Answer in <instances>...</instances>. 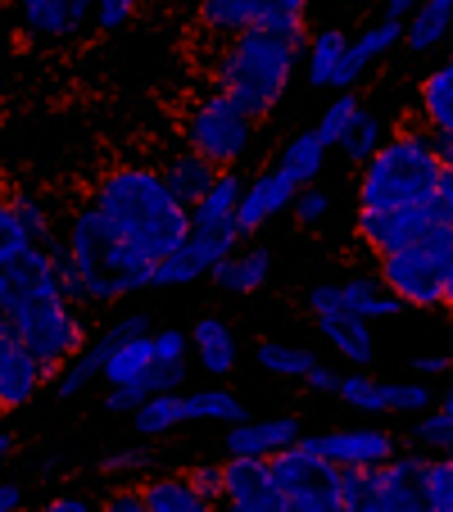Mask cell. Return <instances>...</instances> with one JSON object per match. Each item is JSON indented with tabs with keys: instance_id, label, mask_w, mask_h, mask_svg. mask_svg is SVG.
Instances as JSON below:
<instances>
[{
	"instance_id": "cell-19",
	"label": "cell",
	"mask_w": 453,
	"mask_h": 512,
	"mask_svg": "<svg viewBox=\"0 0 453 512\" xmlns=\"http://www.w3.org/2000/svg\"><path fill=\"white\" fill-rule=\"evenodd\" d=\"M50 386V372L41 368L37 358L19 345V336L0 349V417L23 413L37 404V395Z\"/></svg>"
},
{
	"instance_id": "cell-44",
	"label": "cell",
	"mask_w": 453,
	"mask_h": 512,
	"mask_svg": "<svg viewBox=\"0 0 453 512\" xmlns=\"http://www.w3.org/2000/svg\"><path fill=\"white\" fill-rule=\"evenodd\" d=\"M426 490H431L435 512H453V454L426 458Z\"/></svg>"
},
{
	"instance_id": "cell-27",
	"label": "cell",
	"mask_w": 453,
	"mask_h": 512,
	"mask_svg": "<svg viewBox=\"0 0 453 512\" xmlns=\"http://www.w3.org/2000/svg\"><path fill=\"white\" fill-rule=\"evenodd\" d=\"M349 32L345 28H313L309 50H304V82L313 91H336V78L345 68Z\"/></svg>"
},
{
	"instance_id": "cell-2",
	"label": "cell",
	"mask_w": 453,
	"mask_h": 512,
	"mask_svg": "<svg viewBox=\"0 0 453 512\" xmlns=\"http://www.w3.org/2000/svg\"><path fill=\"white\" fill-rule=\"evenodd\" d=\"M109 223L150 263L173 259L191 236V209L168 191L164 173L150 164H114L96 177L87 195Z\"/></svg>"
},
{
	"instance_id": "cell-62",
	"label": "cell",
	"mask_w": 453,
	"mask_h": 512,
	"mask_svg": "<svg viewBox=\"0 0 453 512\" xmlns=\"http://www.w3.org/2000/svg\"><path fill=\"white\" fill-rule=\"evenodd\" d=\"M23 512H28V508H23ZM32 512H37V508H32Z\"/></svg>"
},
{
	"instance_id": "cell-48",
	"label": "cell",
	"mask_w": 453,
	"mask_h": 512,
	"mask_svg": "<svg viewBox=\"0 0 453 512\" xmlns=\"http://www.w3.org/2000/svg\"><path fill=\"white\" fill-rule=\"evenodd\" d=\"M136 19V0H100L96 5V28L100 32H118Z\"/></svg>"
},
{
	"instance_id": "cell-47",
	"label": "cell",
	"mask_w": 453,
	"mask_h": 512,
	"mask_svg": "<svg viewBox=\"0 0 453 512\" xmlns=\"http://www.w3.org/2000/svg\"><path fill=\"white\" fill-rule=\"evenodd\" d=\"M304 309H309V318L336 313L340 309V281H313V286L304 290Z\"/></svg>"
},
{
	"instance_id": "cell-52",
	"label": "cell",
	"mask_w": 453,
	"mask_h": 512,
	"mask_svg": "<svg viewBox=\"0 0 453 512\" xmlns=\"http://www.w3.org/2000/svg\"><path fill=\"white\" fill-rule=\"evenodd\" d=\"M37 512H100V508L91 499H82V494L68 490V494H55V499H46Z\"/></svg>"
},
{
	"instance_id": "cell-37",
	"label": "cell",
	"mask_w": 453,
	"mask_h": 512,
	"mask_svg": "<svg viewBox=\"0 0 453 512\" xmlns=\"http://www.w3.org/2000/svg\"><path fill=\"white\" fill-rule=\"evenodd\" d=\"M155 467V449L150 445H123V449H109V454L96 458V472L109 476L118 485H141Z\"/></svg>"
},
{
	"instance_id": "cell-58",
	"label": "cell",
	"mask_w": 453,
	"mask_h": 512,
	"mask_svg": "<svg viewBox=\"0 0 453 512\" xmlns=\"http://www.w3.org/2000/svg\"><path fill=\"white\" fill-rule=\"evenodd\" d=\"M444 309H449V318H453V277H449V290H444Z\"/></svg>"
},
{
	"instance_id": "cell-21",
	"label": "cell",
	"mask_w": 453,
	"mask_h": 512,
	"mask_svg": "<svg viewBox=\"0 0 453 512\" xmlns=\"http://www.w3.org/2000/svg\"><path fill=\"white\" fill-rule=\"evenodd\" d=\"M313 327H318V336L327 340V349L340 358V363H345V368L367 372L376 363V336H372V327H367L363 318L336 309V313H322V318H313Z\"/></svg>"
},
{
	"instance_id": "cell-13",
	"label": "cell",
	"mask_w": 453,
	"mask_h": 512,
	"mask_svg": "<svg viewBox=\"0 0 453 512\" xmlns=\"http://www.w3.org/2000/svg\"><path fill=\"white\" fill-rule=\"evenodd\" d=\"M241 245L245 241L236 227L232 232H191L173 259L155 263V290H177V286H191V281H200V277H213Z\"/></svg>"
},
{
	"instance_id": "cell-20",
	"label": "cell",
	"mask_w": 453,
	"mask_h": 512,
	"mask_svg": "<svg viewBox=\"0 0 453 512\" xmlns=\"http://www.w3.org/2000/svg\"><path fill=\"white\" fill-rule=\"evenodd\" d=\"M19 23L32 37L73 41L87 23H96V5H91V0H23Z\"/></svg>"
},
{
	"instance_id": "cell-60",
	"label": "cell",
	"mask_w": 453,
	"mask_h": 512,
	"mask_svg": "<svg viewBox=\"0 0 453 512\" xmlns=\"http://www.w3.org/2000/svg\"><path fill=\"white\" fill-rule=\"evenodd\" d=\"M449 68H453V46H449Z\"/></svg>"
},
{
	"instance_id": "cell-25",
	"label": "cell",
	"mask_w": 453,
	"mask_h": 512,
	"mask_svg": "<svg viewBox=\"0 0 453 512\" xmlns=\"http://www.w3.org/2000/svg\"><path fill=\"white\" fill-rule=\"evenodd\" d=\"M245 173L241 168H227L218 177L209 195L191 209V232H232L236 227V213H241V200H245Z\"/></svg>"
},
{
	"instance_id": "cell-29",
	"label": "cell",
	"mask_w": 453,
	"mask_h": 512,
	"mask_svg": "<svg viewBox=\"0 0 453 512\" xmlns=\"http://www.w3.org/2000/svg\"><path fill=\"white\" fill-rule=\"evenodd\" d=\"M417 114H422V127L431 136L453 141V68L449 64L431 68L417 82Z\"/></svg>"
},
{
	"instance_id": "cell-56",
	"label": "cell",
	"mask_w": 453,
	"mask_h": 512,
	"mask_svg": "<svg viewBox=\"0 0 453 512\" xmlns=\"http://www.w3.org/2000/svg\"><path fill=\"white\" fill-rule=\"evenodd\" d=\"M14 449H19V435H14L10 426H0V467L14 458Z\"/></svg>"
},
{
	"instance_id": "cell-54",
	"label": "cell",
	"mask_w": 453,
	"mask_h": 512,
	"mask_svg": "<svg viewBox=\"0 0 453 512\" xmlns=\"http://www.w3.org/2000/svg\"><path fill=\"white\" fill-rule=\"evenodd\" d=\"M0 512H23V481H0Z\"/></svg>"
},
{
	"instance_id": "cell-46",
	"label": "cell",
	"mask_w": 453,
	"mask_h": 512,
	"mask_svg": "<svg viewBox=\"0 0 453 512\" xmlns=\"http://www.w3.org/2000/svg\"><path fill=\"white\" fill-rule=\"evenodd\" d=\"M182 476L191 481V490L200 494V499H209L213 508H222V463L218 458H200V463H191V467H182Z\"/></svg>"
},
{
	"instance_id": "cell-8",
	"label": "cell",
	"mask_w": 453,
	"mask_h": 512,
	"mask_svg": "<svg viewBox=\"0 0 453 512\" xmlns=\"http://www.w3.org/2000/svg\"><path fill=\"white\" fill-rule=\"evenodd\" d=\"M340 512H435L426 490V458L399 454L376 472H345Z\"/></svg>"
},
{
	"instance_id": "cell-26",
	"label": "cell",
	"mask_w": 453,
	"mask_h": 512,
	"mask_svg": "<svg viewBox=\"0 0 453 512\" xmlns=\"http://www.w3.org/2000/svg\"><path fill=\"white\" fill-rule=\"evenodd\" d=\"M272 268H277V259H272L268 245L245 241L232 259L213 272V286L227 290V295H254V290H263L272 281Z\"/></svg>"
},
{
	"instance_id": "cell-7",
	"label": "cell",
	"mask_w": 453,
	"mask_h": 512,
	"mask_svg": "<svg viewBox=\"0 0 453 512\" xmlns=\"http://www.w3.org/2000/svg\"><path fill=\"white\" fill-rule=\"evenodd\" d=\"M186 150L204 155L213 168H241V159L254 150V136H259V123L245 114L236 100H227L222 91H209L200 96L191 109H186Z\"/></svg>"
},
{
	"instance_id": "cell-51",
	"label": "cell",
	"mask_w": 453,
	"mask_h": 512,
	"mask_svg": "<svg viewBox=\"0 0 453 512\" xmlns=\"http://www.w3.org/2000/svg\"><path fill=\"white\" fill-rule=\"evenodd\" d=\"M449 368H453V358H449V354H417L413 363H408V372H417V381H426V377H444Z\"/></svg>"
},
{
	"instance_id": "cell-49",
	"label": "cell",
	"mask_w": 453,
	"mask_h": 512,
	"mask_svg": "<svg viewBox=\"0 0 453 512\" xmlns=\"http://www.w3.org/2000/svg\"><path fill=\"white\" fill-rule=\"evenodd\" d=\"M100 512H150L145 508V494H141V485H114V490L105 494V499L96 503Z\"/></svg>"
},
{
	"instance_id": "cell-3",
	"label": "cell",
	"mask_w": 453,
	"mask_h": 512,
	"mask_svg": "<svg viewBox=\"0 0 453 512\" xmlns=\"http://www.w3.org/2000/svg\"><path fill=\"white\" fill-rule=\"evenodd\" d=\"M64 254L82 281V295L96 309L123 304L132 295L155 290V263L145 259L96 204H78L64 223Z\"/></svg>"
},
{
	"instance_id": "cell-23",
	"label": "cell",
	"mask_w": 453,
	"mask_h": 512,
	"mask_svg": "<svg viewBox=\"0 0 453 512\" xmlns=\"http://www.w3.org/2000/svg\"><path fill=\"white\" fill-rule=\"evenodd\" d=\"M200 28H209L213 37H245V32H263L272 19V0H204L195 10Z\"/></svg>"
},
{
	"instance_id": "cell-39",
	"label": "cell",
	"mask_w": 453,
	"mask_h": 512,
	"mask_svg": "<svg viewBox=\"0 0 453 512\" xmlns=\"http://www.w3.org/2000/svg\"><path fill=\"white\" fill-rule=\"evenodd\" d=\"M358 109H363V100H358L354 91H340V96L331 100V105L318 114V123H313V132L322 136V145H327V150H336V145H340V136L349 132V123H354V118H358Z\"/></svg>"
},
{
	"instance_id": "cell-57",
	"label": "cell",
	"mask_w": 453,
	"mask_h": 512,
	"mask_svg": "<svg viewBox=\"0 0 453 512\" xmlns=\"http://www.w3.org/2000/svg\"><path fill=\"white\" fill-rule=\"evenodd\" d=\"M435 413H444V417H449V422H453V390H444V395L435 399Z\"/></svg>"
},
{
	"instance_id": "cell-36",
	"label": "cell",
	"mask_w": 453,
	"mask_h": 512,
	"mask_svg": "<svg viewBox=\"0 0 453 512\" xmlns=\"http://www.w3.org/2000/svg\"><path fill=\"white\" fill-rule=\"evenodd\" d=\"M390 141V132H386V123H381V118L372 114V109H358V118L354 123H349V132L340 136V155L349 159V164H358V168H367L372 164V155L376 150H381V145Z\"/></svg>"
},
{
	"instance_id": "cell-22",
	"label": "cell",
	"mask_w": 453,
	"mask_h": 512,
	"mask_svg": "<svg viewBox=\"0 0 453 512\" xmlns=\"http://www.w3.org/2000/svg\"><path fill=\"white\" fill-rule=\"evenodd\" d=\"M395 46H404V23L376 19V23H367L363 32H354L349 50H345V68H340V78H336V96L340 91H354V82H363L367 68H372L376 59H386Z\"/></svg>"
},
{
	"instance_id": "cell-31",
	"label": "cell",
	"mask_w": 453,
	"mask_h": 512,
	"mask_svg": "<svg viewBox=\"0 0 453 512\" xmlns=\"http://www.w3.org/2000/svg\"><path fill=\"white\" fill-rule=\"evenodd\" d=\"M272 164H277L281 173L295 177V186L304 191V186H318L322 168H327V145H322V136L313 132V127H304V132H295L286 145H281Z\"/></svg>"
},
{
	"instance_id": "cell-55",
	"label": "cell",
	"mask_w": 453,
	"mask_h": 512,
	"mask_svg": "<svg viewBox=\"0 0 453 512\" xmlns=\"http://www.w3.org/2000/svg\"><path fill=\"white\" fill-rule=\"evenodd\" d=\"M413 0H386V5H381V19H390V23H408L413 19Z\"/></svg>"
},
{
	"instance_id": "cell-6",
	"label": "cell",
	"mask_w": 453,
	"mask_h": 512,
	"mask_svg": "<svg viewBox=\"0 0 453 512\" xmlns=\"http://www.w3.org/2000/svg\"><path fill=\"white\" fill-rule=\"evenodd\" d=\"M376 277L404 309H444V290L453 277V227L440 223L417 245L381 259Z\"/></svg>"
},
{
	"instance_id": "cell-28",
	"label": "cell",
	"mask_w": 453,
	"mask_h": 512,
	"mask_svg": "<svg viewBox=\"0 0 453 512\" xmlns=\"http://www.w3.org/2000/svg\"><path fill=\"white\" fill-rule=\"evenodd\" d=\"M164 182H168V191L177 195V200L186 204V209H195V204L204 200V195L218 186V177H222V168H213L204 155H195V150H177L173 159H168L164 168Z\"/></svg>"
},
{
	"instance_id": "cell-38",
	"label": "cell",
	"mask_w": 453,
	"mask_h": 512,
	"mask_svg": "<svg viewBox=\"0 0 453 512\" xmlns=\"http://www.w3.org/2000/svg\"><path fill=\"white\" fill-rule=\"evenodd\" d=\"M14 200V213H19L23 232H28L32 250H59V241H64V232L55 227V218H50V209L37 200V195H10Z\"/></svg>"
},
{
	"instance_id": "cell-1",
	"label": "cell",
	"mask_w": 453,
	"mask_h": 512,
	"mask_svg": "<svg viewBox=\"0 0 453 512\" xmlns=\"http://www.w3.org/2000/svg\"><path fill=\"white\" fill-rule=\"evenodd\" d=\"M0 309L19 345L50 372V381L91 349L82 309L59 286V263L50 250H28L0 268Z\"/></svg>"
},
{
	"instance_id": "cell-5",
	"label": "cell",
	"mask_w": 453,
	"mask_h": 512,
	"mask_svg": "<svg viewBox=\"0 0 453 512\" xmlns=\"http://www.w3.org/2000/svg\"><path fill=\"white\" fill-rule=\"evenodd\" d=\"M304 50L309 46H295V41L277 37V32H245V37H232L218 50V64H213V91L236 100V105L259 123L290 91V78H295Z\"/></svg>"
},
{
	"instance_id": "cell-24",
	"label": "cell",
	"mask_w": 453,
	"mask_h": 512,
	"mask_svg": "<svg viewBox=\"0 0 453 512\" xmlns=\"http://www.w3.org/2000/svg\"><path fill=\"white\" fill-rule=\"evenodd\" d=\"M177 417H182V426L191 422H213V426H241L250 422V408L241 404V395L227 386H204V390H182L177 395Z\"/></svg>"
},
{
	"instance_id": "cell-11",
	"label": "cell",
	"mask_w": 453,
	"mask_h": 512,
	"mask_svg": "<svg viewBox=\"0 0 453 512\" xmlns=\"http://www.w3.org/2000/svg\"><path fill=\"white\" fill-rule=\"evenodd\" d=\"M136 336H155V318L145 309H127L118 313L114 322H109L105 331H100V340H91V349L82 358H73L64 372H59L55 381H50V395L59 399V404H68V399L87 395L96 381H105V358L114 345H123V340H136Z\"/></svg>"
},
{
	"instance_id": "cell-16",
	"label": "cell",
	"mask_w": 453,
	"mask_h": 512,
	"mask_svg": "<svg viewBox=\"0 0 453 512\" xmlns=\"http://www.w3.org/2000/svg\"><path fill=\"white\" fill-rule=\"evenodd\" d=\"M304 440V422L295 413L290 417H250V422L232 426L222 435V458H259V463H272L277 454L295 449Z\"/></svg>"
},
{
	"instance_id": "cell-30",
	"label": "cell",
	"mask_w": 453,
	"mask_h": 512,
	"mask_svg": "<svg viewBox=\"0 0 453 512\" xmlns=\"http://www.w3.org/2000/svg\"><path fill=\"white\" fill-rule=\"evenodd\" d=\"M340 309L354 313V318H363L367 327L372 322H386V318H399L404 313V304L390 295L386 286H381V277H345L340 281Z\"/></svg>"
},
{
	"instance_id": "cell-41",
	"label": "cell",
	"mask_w": 453,
	"mask_h": 512,
	"mask_svg": "<svg viewBox=\"0 0 453 512\" xmlns=\"http://www.w3.org/2000/svg\"><path fill=\"white\" fill-rule=\"evenodd\" d=\"M28 250H32V241H28V232H23L19 213H14V200L0 195V268H10V263Z\"/></svg>"
},
{
	"instance_id": "cell-40",
	"label": "cell",
	"mask_w": 453,
	"mask_h": 512,
	"mask_svg": "<svg viewBox=\"0 0 453 512\" xmlns=\"http://www.w3.org/2000/svg\"><path fill=\"white\" fill-rule=\"evenodd\" d=\"M177 426H182V417H177V395H159V399H150L141 413H132V431L141 435V440L173 435Z\"/></svg>"
},
{
	"instance_id": "cell-15",
	"label": "cell",
	"mask_w": 453,
	"mask_h": 512,
	"mask_svg": "<svg viewBox=\"0 0 453 512\" xmlns=\"http://www.w3.org/2000/svg\"><path fill=\"white\" fill-rule=\"evenodd\" d=\"M222 508L232 512H286V494H281L272 463L259 458H222Z\"/></svg>"
},
{
	"instance_id": "cell-9",
	"label": "cell",
	"mask_w": 453,
	"mask_h": 512,
	"mask_svg": "<svg viewBox=\"0 0 453 512\" xmlns=\"http://www.w3.org/2000/svg\"><path fill=\"white\" fill-rule=\"evenodd\" d=\"M272 476H277L286 503H309V508H322V512L345 508V472L331 467L327 458L309 454L304 445L272 458Z\"/></svg>"
},
{
	"instance_id": "cell-43",
	"label": "cell",
	"mask_w": 453,
	"mask_h": 512,
	"mask_svg": "<svg viewBox=\"0 0 453 512\" xmlns=\"http://www.w3.org/2000/svg\"><path fill=\"white\" fill-rule=\"evenodd\" d=\"M413 445L422 449H435V454H453V422L444 413H426L413 422Z\"/></svg>"
},
{
	"instance_id": "cell-18",
	"label": "cell",
	"mask_w": 453,
	"mask_h": 512,
	"mask_svg": "<svg viewBox=\"0 0 453 512\" xmlns=\"http://www.w3.org/2000/svg\"><path fill=\"white\" fill-rule=\"evenodd\" d=\"M186 331H191L195 368H200L204 377H213V386H222V381L236 372V363H241V345H236L232 322L218 318V313H200Z\"/></svg>"
},
{
	"instance_id": "cell-33",
	"label": "cell",
	"mask_w": 453,
	"mask_h": 512,
	"mask_svg": "<svg viewBox=\"0 0 453 512\" xmlns=\"http://www.w3.org/2000/svg\"><path fill=\"white\" fill-rule=\"evenodd\" d=\"M449 37H453V0H422L413 19L404 23V46L413 55H431Z\"/></svg>"
},
{
	"instance_id": "cell-61",
	"label": "cell",
	"mask_w": 453,
	"mask_h": 512,
	"mask_svg": "<svg viewBox=\"0 0 453 512\" xmlns=\"http://www.w3.org/2000/svg\"><path fill=\"white\" fill-rule=\"evenodd\" d=\"M218 512H232V508H218Z\"/></svg>"
},
{
	"instance_id": "cell-14",
	"label": "cell",
	"mask_w": 453,
	"mask_h": 512,
	"mask_svg": "<svg viewBox=\"0 0 453 512\" xmlns=\"http://www.w3.org/2000/svg\"><path fill=\"white\" fill-rule=\"evenodd\" d=\"M440 227V213L435 209H395V213H363L354 218V236L376 254V263L390 259V254L417 245L426 232Z\"/></svg>"
},
{
	"instance_id": "cell-45",
	"label": "cell",
	"mask_w": 453,
	"mask_h": 512,
	"mask_svg": "<svg viewBox=\"0 0 453 512\" xmlns=\"http://www.w3.org/2000/svg\"><path fill=\"white\" fill-rule=\"evenodd\" d=\"M331 213V195L327 186H304V191L295 195V204H290V218H295V227H322Z\"/></svg>"
},
{
	"instance_id": "cell-42",
	"label": "cell",
	"mask_w": 453,
	"mask_h": 512,
	"mask_svg": "<svg viewBox=\"0 0 453 512\" xmlns=\"http://www.w3.org/2000/svg\"><path fill=\"white\" fill-rule=\"evenodd\" d=\"M155 368H191V331L182 327L155 331Z\"/></svg>"
},
{
	"instance_id": "cell-53",
	"label": "cell",
	"mask_w": 453,
	"mask_h": 512,
	"mask_svg": "<svg viewBox=\"0 0 453 512\" xmlns=\"http://www.w3.org/2000/svg\"><path fill=\"white\" fill-rule=\"evenodd\" d=\"M435 213H440V223L453 227V168H444V177H440V191H435Z\"/></svg>"
},
{
	"instance_id": "cell-32",
	"label": "cell",
	"mask_w": 453,
	"mask_h": 512,
	"mask_svg": "<svg viewBox=\"0 0 453 512\" xmlns=\"http://www.w3.org/2000/svg\"><path fill=\"white\" fill-rule=\"evenodd\" d=\"M254 363H259V372H268V377H281V381H309V372L318 368L322 358L313 354L309 345H290V340L263 336L259 345H254Z\"/></svg>"
},
{
	"instance_id": "cell-59",
	"label": "cell",
	"mask_w": 453,
	"mask_h": 512,
	"mask_svg": "<svg viewBox=\"0 0 453 512\" xmlns=\"http://www.w3.org/2000/svg\"><path fill=\"white\" fill-rule=\"evenodd\" d=\"M286 512H322V508H309V503H286Z\"/></svg>"
},
{
	"instance_id": "cell-17",
	"label": "cell",
	"mask_w": 453,
	"mask_h": 512,
	"mask_svg": "<svg viewBox=\"0 0 453 512\" xmlns=\"http://www.w3.org/2000/svg\"><path fill=\"white\" fill-rule=\"evenodd\" d=\"M295 195H299L295 177L281 173L277 164H268L263 173H254L250 186H245L241 213H236V232H241V241H254V236H259L272 218H281V213L295 204Z\"/></svg>"
},
{
	"instance_id": "cell-35",
	"label": "cell",
	"mask_w": 453,
	"mask_h": 512,
	"mask_svg": "<svg viewBox=\"0 0 453 512\" xmlns=\"http://www.w3.org/2000/svg\"><path fill=\"white\" fill-rule=\"evenodd\" d=\"M150 368H155V336L123 340V345H114L105 358V390L132 386V381H141Z\"/></svg>"
},
{
	"instance_id": "cell-50",
	"label": "cell",
	"mask_w": 453,
	"mask_h": 512,
	"mask_svg": "<svg viewBox=\"0 0 453 512\" xmlns=\"http://www.w3.org/2000/svg\"><path fill=\"white\" fill-rule=\"evenodd\" d=\"M304 386L313 390V395H340V386H345V372H336V368H327V363H318V368L309 372V381Z\"/></svg>"
},
{
	"instance_id": "cell-4",
	"label": "cell",
	"mask_w": 453,
	"mask_h": 512,
	"mask_svg": "<svg viewBox=\"0 0 453 512\" xmlns=\"http://www.w3.org/2000/svg\"><path fill=\"white\" fill-rule=\"evenodd\" d=\"M444 164L435 155V136L426 127H399L358 173L354 200L363 213H395V209H435Z\"/></svg>"
},
{
	"instance_id": "cell-34",
	"label": "cell",
	"mask_w": 453,
	"mask_h": 512,
	"mask_svg": "<svg viewBox=\"0 0 453 512\" xmlns=\"http://www.w3.org/2000/svg\"><path fill=\"white\" fill-rule=\"evenodd\" d=\"M141 494H145V508L150 512H218L209 499L191 490L182 472H159V476H145L141 481Z\"/></svg>"
},
{
	"instance_id": "cell-12",
	"label": "cell",
	"mask_w": 453,
	"mask_h": 512,
	"mask_svg": "<svg viewBox=\"0 0 453 512\" xmlns=\"http://www.w3.org/2000/svg\"><path fill=\"white\" fill-rule=\"evenodd\" d=\"M299 445L309 449V454L327 458L340 472H376L390 458H399V440L386 426H336V431L304 435Z\"/></svg>"
},
{
	"instance_id": "cell-10",
	"label": "cell",
	"mask_w": 453,
	"mask_h": 512,
	"mask_svg": "<svg viewBox=\"0 0 453 512\" xmlns=\"http://www.w3.org/2000/svg\"><path fill=\"white\" fill-rule=\"evenodd\" d=\"M336 399L367 417H426L435 408V390L426 381H386L372 372H345Z\"/></svg>"
}]
</instances>
